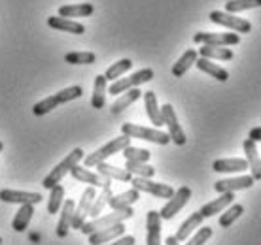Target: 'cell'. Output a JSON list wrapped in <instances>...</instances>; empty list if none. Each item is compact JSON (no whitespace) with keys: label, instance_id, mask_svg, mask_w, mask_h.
<instances>
[{"label":"cell","instance_id":"1","mask_svg":"<svg viewBox=\"0 0 261 245\" xmlns=\"http://www.w3.org/2000/svg\"><path fill=\"white\" fill-rule=\"evenodd\" d=\"M84 95V89L80 87V85H72V87H66V89L59 90L57 95H53V97H47L44 100H40L33 106V113L36 117H42L49 113L51 110H55L57 106L61 104H66V102H72V100H76Z\"/></svg>","mask_w":261,"mask_h":245},{"label":"cell","instance_id":"2","mask_svg":"<svg viewBox=\"0 0 261 245\" xmlns=\"http://www.w3.org/2000/svg\"><path fill=\"white\" fill-rule=\"evenodd\" d=\"M82 159H84V149L82 147L72 149L70 153H68V155H66L65 159L57 164V166L53 168L46 177H44V181H42L44 189H51V187H55V185H59L61 181H63V177H65L66 174H70V170L76 166Z\"/></svg>","mask_w":261,"mask_h":245},{"label":"cell","instance_id":"3","mask_svg":"<svg viewBox=\"0 0 261 245\" xmlns=\"http://www.w3.org/2000/svg\"><path fill=\"white\" fill-rule=\"evenodd\" d=\"M133 215H135V211H133V207H130V206L123 207V209H114V211L108 213V215L95 217V219H91V221H85L80 230H82V234L89 236V234L97 232V230L108 228V226L118 225V223H123L125 219H130Z\"/></svg>","mask_w":261,"mask_h":245},{"label":"cell","instance_id":"4","mask_svg":"<svg viewBox=\"0 0 261 245\" xmlns=\"http://www.w3.org/2000/svg\"><path fill=\"white\" fill-rule=\"evenodd\" d=\"M127 145H130L129 136L121 134L119 138H114L112 142H108L106 145H102L100 149H97L95 153L84 157L85 168H95L97 164H100V162H106V159H108V157L116 155V153H121Z\"/></svg>","mask_w":261,"mask_h":245},{"label":"cell","instance_id":"5","mask_svg":"<svg viewBox=\"0 0 261 245\" xmlns=\"http://www.w3.org/2000/svg\"><path fill=\"white\" fill-rule=\"evenodd\" d=\"M121 134L129 136V138H138V140H146V142L157 143V145H167L170 143V136L159 129H146V127H138L133 122H125L121 125Z\"/></svg>","mask_w":261,"mask_h":245},{"label":"cell","instance_id":"6","mask_svg":"<svg viewBox=\"0 0 261 245\" xmlns=\"http://www.w3.org/2000/svg\"><path fill=\"white\" fill-rule=\"evenodd\" d=\"M151 79H153V70H151V68H142V70L135 72L129 78H121V79L112 81V85L108 87V93H110V95H121V93L133 89V87L148 83Z\"/></svg>","mask_w":261,"mask_h":245},{"label":"cell","instance_id":"7","mask_svg":"<svg viewBox=\"0 0 261 245\" xmlns=\"http://www.w3.org/2000/svg\"><path fill=\"white\" fill-rule=\"evenodd\" d=\"M133 189H137L138 193H148L153 194L157 198H170L174 194V189L167 185V183H155L151 181V177H133L129 181Z\"/></svg>","mask_w":261,"mask_h":245},{"label":"cell","instance_id":"8","mask_svg":"<svg viewBox=\"0 0 261 245\" xmlns=\"http://www.w3.org/2000/svg\"><path fill=\"white\" fill-rule=\"evenodd\" d=\"M161 115H163V122L167 125V129H169L167 134L170 136V142H174L176 145H186L188 138H186V132H184L180 122H178L174 108L170 104H165L163 108H161Z\"/></svg>","mask_w":261,"mask_h":245},{"label":"cell","instance_id":"9","mask_svg":"<svg viewBox=\"0 0 261 245\" xmlns=\"http://www.w3.org/2000/svg\"><path fill=\"white\" fill-rule=\"evenodd\" d=\"M210 21L216 23V25H222L231 28L233 33H242V34H248L252 30V25L250 21L242 19V17H237L235 13H227V12H212L208 15Z\"/></svg>","mask_w":261,"mask_h":245},{"label":"cell","instance_id":"10","mask_svg":"<svg viewBox=\"0 0 261 245\" xmlns=\"http://www.w3.org/2000/svg\"><path fill=\"white\" fill-rule=\"evenodd\" d=\"M191 198V189L190 187H180L178 191H174V194L169 198V202L165 204L163 207H161V211H159V215H161V219L169 221L172 219L174 215H176L180 209H182L188 202H190Z\"/></svg>","mask_w":261,"mask_h":245},{"label":"cell","instance_id":"11","mask_svg":"<svg viewBox=\"0 0 261 245\" xmlns=\"http://www.w3.org/2000/svg\"><path fill=\"white\" fill-rule=\"evenodd\" d=\"M193 42L201 45H218V47H229L241 42V36L237 33H197L193 36Z\"/></svg>","mask_w":261,"mask_h":245},{"label":"cell","instance_id":"12","mask_svg":"<svg viewBox=\"0 0 261 245\" xmlns=\"http://www.w3.org/2000/svg\"><path fill=\"white\" fill-rule=\"evenodd\" d=\"M70 175L74 177L76 181H80V183H87L89 187H106V185H112V179H108V177H105V175H100L97 172H91L89 168H84L80 166V164H76V166L70 170Z\"/></svg>","mask_w":261,"mask_h":245},{"label":"cell","instance_id":"13","mask_svg":"<svg viewBox=\"0 0 261 245\" xmlns=\"http://www.w3.org/2000/svg\"><path fill=\"white\" fill-rule=\"evenodd\" d=\"M95 196H97L95 187H87L84 191V194H82V198H80V202H78V206H76V209H74L72 228H78V230L82 228V225H84L85 219H87V213H89V207H91Z\"/></svg>","mask_w":261,"mask_h":245},{"label":"cell","instance_id":"14","mask_svg":"<svg viewBox=\"0 0 261 245\" xmlns=\"http://www.w3.org/2000/svg\"><path fill=\"white\" fill-rule=\"evenodd\" d=\"M0 200L6 204H40L44 200L40 193H27V191H12V189H4L0 191Z\"/></svg>","mask_w":261,"mask_h":245},{"label":"cell","instance_id":"15","mask_svg":"<svg viewBox=\"0 0 261 245\" xmlns=\"http://www.w3.org/2000/svg\"><path fill=\"white\" fill-rule=\"evenodd\" d=\"M255 183L252 175H241V177H231V179H220L214 183L216 193H235V191H242V189H250Z\"/></svg>","mask_w":261,"mask_h":245},{"label":"cell","instance_id":"16","mask_svg":"<svg viewBox=\"0 0 261 245\" xmlns=\"http://www.w3.org/2000/svg\"><path fill=\"white\" fill-rule=\"evenodd\" d=\"M125 234V225L123 223H118V225H112L108 228H102V230H97V232L89 234V245H105L110 243L114 239H118L119 236Z\"/></svg>","mask_w":261,"mask_h":245},{"label":"cell","instance_id":"17","mask_svg":"<svg viewBox=\"0 0 261 245\" xmlns=\"http://www.w3.org/2000/svg\"><path fill=\"white\" fill-rule=\"evenodd\" d=\"M161 215L159 211H148L146 215V228H148V234H146V243L148 245H161Z\"/></svg>","mask_w":261,"mask_h":245},{"label":"cell","instance_id":"18","mask_svg":"<svg viewBox=\"0 0 261 245\" xmlns=\"http://www.w3.org/2000/svg\"><path fill=\"white\" fill-rule=\"evenodd\" d=\"M244 147V153H246V162H248V168L252 172V177L255 181H261V159L257 155V147H255V142H252L250 138L244 140L242 143Z\"/></svg>","mask_w":261,"mask_h":245},{"label":"cell","instance_id":"19","mask_svg":"<svg viewBox=\"0 0 261 245\" xmlns=\"http://www.w3.org/2000/svg\"><path fill=\"white\" fill-rule=\"evenodd\" d=\"M233 200H235V193H222L220 198H216V200L204 204L199 211H201V215L204 217V219H206V217H214L216 213H222L225 207L231 206Z\"/></svg>","mask_w":261,"mask_h":245},{"label":"cell","instance_id":"20","mask_svg":"<svg viewBox=\"0 0 261 245\" xmlns=\"http://www.w3.org/2000/svg\"><path fill=\"white\" fill-rule=\"evenodd\" d=\"M212 170L218 174H237L248 170V162L246 159H218L212 164Z\"/></svg>","mask_w":261,"mask_h":245},{"label":"cell","instance_id":"21","mask_svg":"<svg viewBox=\"0 0 261 245\" xmlns=\"http://www.w3.org/2000/svg\"><path fill=\"white\" fill-rule=\"evenodd\" d=\"M47 25L55 28V30H61V33H70V34H84L85 26L82 23H76L72 19H66V17H59V15H51L47 17Z\"/></svg>","mask_w":261,"mask_h":245},{"label":"cell","instance_id":"22","mask_svg":"<svg viewBox=\"0 0 261 245\" xmlns=\"http://www.w3.org/2000/svg\"><path fill=\"white\" fill-rule=\"evenodd\" d=\"M144 104H146V113H148V119L153 122V127L159 129L163 127V115H161V108L157 106V97L153 90H146L144 93Z\"/></svg>","mask_w":261,"mask_h":245},{"label":"cell","instance_id":"23","mask_svg":"<svg viewBox=\"0 0 261 245\" xmlns=\"http://www.w3.org/2000/svg\"><path fill=\"white\" fill-rule=\"evenodd\" d=\"M74 209H76V202L65 200V204L61 207V219H59V223H57V236H59V238H66L68 230L72 228Z\"/></svg>","mask_w":261,"mask_h":245},{"label":"cell","instance_id":"24","mask_svg":"<svg viewBox=\"0 0 261 245\" xmlns=\"http://www.w3.org/2000/svg\"><path fill=\"white\" fill-rule=\"evenodd\" d=\"M195 66L199 68L201 72H204V74H208V76H212L214 79H218V81H227L229 79V72L225 70V68H222V66H218L216 63H212L210 58H204V57H199L195 60Z\"/></svg>","mask_w":261,"mask_h":245},{"label":"cell","instance_id":"25","mask_svg":"<svg viewBox=\"0 0 261 245\" xmlns=\"http://www.w3.org/2000/svg\"><path fill=\"white\" fill-rule=\"evenodd\" d=\"M202 219H204V217L201 215V211L191 213L190 217H188V219L180 225V228H178V232H176V236H174V238H176L178 241H186V239L190 238L191 234L195 232L197 228L202 225Z\"/></svg>","mask_w":261,"mask_h":245},{"label":"cell","instance_id":"26","mask_svg":"<svg viewBox=\"0 0 261 245\" xmlns=\"http://www.w3.org/2000/svg\"><path fill=\"white\" fill-rule=\"evenodd\" d=\"M140 97H142V90L138 89V87H133V89L125 90V93H121V97H119L116 102L112 104L110 111L114 113V115H118V113H121V111L125 110V108H129L130 104L137 102Z\"/></svg>","mask_w":261,"mask_h":245},{"label":"cell","instance_id":"27","mask_svg":"<svg viewBox=\"0 0 261 245\" xmlns=\"http://www.w3.org/2000/svg\"><path fill=\"white\" fill-rule=\"evenodd\" d=\"M95 168H97L98 174L108 177V179H118V181H125V183H129V181L133 179V174L127 172L125 168L112 166V164H108V162H100V164H97Z\"/></svg>","mask_w":261,"mask_h":245},{"label":"cell","instance_id":"28","mask_svg":"<svg viewBox=\"0 0 261 245\" xmlns=\"http://www.w3.org/2000/svg\"><path fill=\"white\" fill-rule=\"evenodd\" d=\"M33 215H34L33 204H21L19 211L15 213V217L12 221V228L15 232H25L31 219H33Z\"/></svg>","mask_w":261,"mask_h":245},{"label":"cell","instance_id":"29","mask_svg":"<svg viewBox=\"0 0 261 245\" xmlns=\"http://www.w3.org/2000/svg\"><path fill=\"white\" fill-rule=\"evenodd\" d=\"M138 198H140V193H138L137 189H129V191H125V193L121 194H112V198L108 200V206L112 207V209H123V207L127 206H133L135 202H138Z\"/></svg>","mask_w":261,"mask_h":245},{"label":"cell","instance_id":"30","mask_svg":"<svg viewBox=\"0 0 261 245\" xmlns=\"http://www.w3.org/2000/svg\"><path fill=\"white\" fill-rule=\"evenodd\" d=\"M197 58H199V53H197L195 49H188V51L184 53L182 57L174 63V66H172V76H174V78H182L184 74L195 65Z\"/></svg>","mask_w":261,"mask_h":245},{"label":"cell","instance_id":"31","mask_svg":"<svg viewBox=\"0 0 261 245\" xmlns=\"http://www.w3.org/2000/svg\"><path fill=\"white\" fill-rule=\"evenodd\" d=\"M105 104H106V78H105V74H100V76L95 78V83H93L91 108L102 110Z\"/></svg>","mask_w":261,"mask_h":245},{"label":"cell","instance_id":"32","mask_svg":"<svg viewBox=\"0 0 261 245\" xmlns=\"http://www.w3.org/2000/svg\"><path fill=\"white\" fill-rule=\"evenodd\" d=\"M95 12V8L93 4H70V6H61L59 8V17H66V19H70V17H89L93 15Z\"/></svg>","mask_w":261,"mask_h":245},{"label":"cell","instance_id":"33","mask_svg":"<svg viewBox=\"0 0 261 245\" xmlns=\"http://www.w3.org/2000/svg\"><path fill=\"white\" fill-rule=\"evenodd\" d=\"M199 57L204 58H216V60H231L233 58V51L229 47H218V45H202L199 49Z\"/></svg>","mask_w":261,"mask_h":245},{"label":"cell","instance_id":"34","mask_svg":"<svg viewBox=\"0 0 261 245\" xmlns=\"http://www.w3.org/2000/svg\"><path fill=\"white\" fill-rule=\"evenodd\" d=\"M112 198V185H106V187H102V193L98 194V196H95V200H93L91 207H89V213H87V217H98L100 213H102V209H105V206H108V200Z\"/></svg>","mask_w":261,"mask_h":245},{"label":"cell","instance_id":"35","mask_svg":"<svg viewBox=\"0 0 261 245\" xmlns=\"http://www.w3.org/2000/svg\"><path fill=\"white\" fill-rule=\"evenodd\" d=\"M125 170L130 172L133 177H153V175H155V168L150 166L148 162L127 161L125 162Z\"/></svg>","mask_w":261,"mask_h":245},{"label":"cell","instance_id":"36","mask_svg":"<svg viewBox=\"0 0 261 245\" xmlns=\"http://www.w3.org/2000/svg\"><path fill=\"white\" fill-rule=\"evenodd\" d=\"M65 204V189L63 185H55L49 189V202H47V213H57L61 211V206Z\"/></svg>","mask_w":261,"mask_h":245},{"label":"cell","instance_id":"37","mask_svg":"<svg viewBox=\"0 0 261 245\" xmlns=\"http://www.w3.org/2000/svg\"><path fill=\"white\" fill-rule=\"evenodd\" d=\"M130 66H133V60H130V58H121L118 63H114L105 74L106 81H116V79H119L125 72L130 70Z\"/></svg>","mask_w":261,"mask_h":245},{"label":"cell","instance_id":"38","mask_svg":"<svg viewBox=\"0 0 261 245\" xmlns=\"http://www.w3.org/2000/svg\"><path fill=\"white\" fill-rule=\"evenodd\" d=\"M242 213H244V206H242V204H231V206H227L223 209L222 217H220V226H222V228L231 226L239 217H241Z\"/></svg>","mask_w":261,"mask_h":245},{"label":"cell","instance_id":"39","mask_svg":"<svg viewBox=\"0 0 261 245\" xmlns=\"http://www.w3.org/2000/svg\"><path fill=\"white\" fill-rule=\"evenodd\" d=\"M261 8V0H227L225 2V12L227 13H239L246 10Z\"/></svg>","mask_w":261,"mask_h":245},{"label":"cell","instance_id":"40","mask_svg":"<svg viewBox=\"0 0 261 245\" xmlns=\"http://www.w3.org/2000/svg\"><path fill=\"white\" fill-rule=\"evenodd\" d=\"M95 60L97 57L91 51H72L65 55V63L68 65H93Z\"/></svg>","mask_w":261,"mask_h":245},{"label":"cell","instance_id":"41","mask_svg":"<svg viewBox=\"0 0 261 245\" xmlns=\"http://www.w3.org/2000/svg\"><path fill=\"white\" fill-rule=\"evenodd\" d=\"M121 153H123L125 161H135V162H148L150 161V157H151V153L148 151V149L130 147V145H127Z\"/></svg>","mask_w":261,"mask_h":245},{"label":"cell","instance_id":"42","mask_svg":"<svg viewBox=\"0 0 261 245\" xmlns=\"http://www.w3.org/2000/svg\"><path fill=\"white\" fill-rule=\"evenodd\" d=\"M210 238H212V228L210 226H199L197 232L186 239L184 245H204Z\"/></svg>","mask_w":261,"mask_h":245},{"label":"cell","instance_id":"43","mask_svg":"<svg viewBox=\"0 0 261 245\" xmlns=\"http://www.w3.org/2000/svg\"><path fill=\"white\" fill-rule=\"evenodd\" d=\"M137 239L133 238V236H119L118 239H114L112 243H106V245H135Z\"/></svg>","mask_w":261,"mask_h":245},{"label":"cell","instance_id":"44","mask_svg":"<svg viewBox=\"0 0 261 245\" xmlns=\"http://www.w3.org/2000/svg\"><path fill=\"white\" fill-rule=\"evenodd\" d=\"M248 138L252 140V142H261V127H255V129H252L250 130V134H248Z\"/></svg>","mask_w":261,"mask_h":245},{"label":"cell","instance_id":"45","mask_svg":"<svg viewBox=\"0 0 261 245\" xmlns=\"http://www.w3.org/2000/svg\"><path fill=\"white\" fill-rule=\"evenodd\" d=\"M165 243H167V245H180V241H178V239L174 238V236H169V238H167V241H165Z\"/></svg>","mask_w":261,"mask_h":245},{"label":"cell","instance_id":"46","mask_svg":"<svg viewBox=\"0 0 261 245\" xmlns=\"http://www.w3.org/2000/svg\"><path fill=\"white\" fill-rule=\"evenodd\" d=\"M2 149H4V143L0 142V153H2Z\"/></svg>","mask_w":261,"mask_h":245},{"label":"cell","instance_id":"47","mask_svg":"<svg viewBox=\"0 0 261 245\" xmlns=\"http://www.w3.org/2000/svg\"><path fill=\"white\" fill-rule=\"evenodd\" d=\"M0 245H2V238H0Z\"/></svg>","mask_w":261,"mask_h":245}]
</instances>
